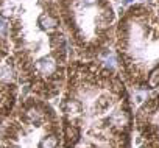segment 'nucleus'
<instances>
[{"mask_svg":"<svg viewBox=\"0 0 159 148\" xmlns=\"http://www.w3.org/2000/svg\"><path fill=\"white\" fill-rule=\"evenodd\" d=\"M59 145V140L56 136H45L41 143H39V148H58Z\"/></svg>","mask_w":159,"mask_h":148,"instance_id":"nucleus-7","label":"nucleus"},{"mask_svg":"<svg viewBox=\"0 0 159 148\" xmlns=\"http://www.w3.org/2000/svg\"><path fill=\"white\" fill-rule=\"evenodd\" d=\"M117 53L120 65L133 84L147 80L159 67V8L156 5H134L119 22Z\"/></svg>","mask_w":159,"mask_h":148,"instance_id":"nucleus-1","label":"nucleus"},{"mask_svg":"<svg viewBox=\"0 0 159 148\" xmlns=\"http://www.w3.org/2000/svg\"><path fill=\"white\" fill-rule=\"evenodd\" d=\"M64 137H66V143H67L66 148H70V146H73L78 142V139H80V129L75 125H66V128H64Z\"/></svg>","mask_w":159,"mask_h":148,"instance_id":"nucleus-3","label":"nucleus"},{"mask_svg":"<svg viewBox=\"0 0 159 148\" xmlns=\"http://www.w3.org/2000/svg\"><path fill=\"white\" fill-rule=\"evenodd\" d=\"M7 33H8V24H7V20L3 19V16H0V36L5 38Z\"/></svg>","mask_w":159,"mask_h":148,"instance_id":"nucleus-8","label":"nucleus"},{"mask_svg":"<svg viewBox=\"0 0 159 148\" xmlns=\"http://www.w3.org/2000/svg\"><path fill=\"white\" fill-rule=\"evenodd\" d=\"M64 112L67 115H76L81 112V103L76 101V100H69L64 106Z\"/></svg>","mask_w":159,"mask_h":148,"instance_id":"nucleus-6","label":"nucleus"},{"mask_svg":"<svg viewBox=\"0 0 159 148\" xmlns=\"http://www.w3.org/2000/svg\"><path fill=\"white\" fill-rule=\"evenodd\" d=\"M25 117H27V120H28L30 123H33V125H39V123L44 120V117H45V115H44V112H42L39 108L33 106V108L27 109Z\"/></svg>","mask_w":159,"mask_h":148,"instance_id":"nucleus-4","label":"nucleus"},{"mask_svg":"<svg viewBox=\"0 0 159 148\" xmlns=\"http://www.w3.org/2000/svg\"><path fill=\"white\" fill-rule=\"evenodd\" d=\"M58 58L53 56V55H45L39 59L34 61L33 67L34 70L39 73V75H44V77H53V75H58L59 72V65H58Z\"/></svg>","mask_w":159,"mask_h":148,"instance_id":"nucleus-2","label":"nucleus"},{"mask_svg":"<svg viewBox=\"0 0 159 148\" xmlns=\"http://www.w3.org/2000/svg\"><path fill=\"white\" fill-rule=\"evenodd\" d=\"M14 78V69L10 62H5L0 65V81L3 83H10Z\"/></svg>","mask_w":159,"mask_h":148,"instance_id":"nucleus-5","label":"nucleus"}]
</instances>
